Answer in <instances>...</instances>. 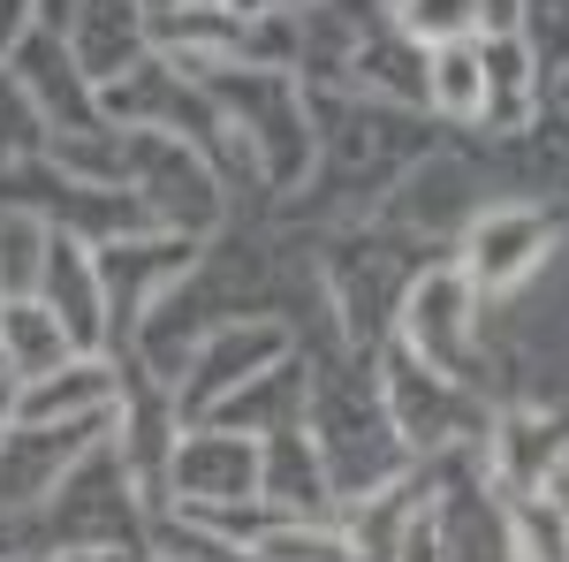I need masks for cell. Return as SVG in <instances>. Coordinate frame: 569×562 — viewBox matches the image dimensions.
I'll use <instances>...</instances> for the list:
<instances>
[{"instance_id":"5","label":"cell","mask_w":569,"mask_h":562,"mask_svg":"<svg viewBox=\"0 0 569 562\" xmlns=\"http://www.w3.org/2000/svg\"><path fill=\"white\" fill-rule=\"evenodd\" d=\"M426 85H433V107H440V115L471 122V115H486V53H479V46H463V39L433 46Z\"/></svg>"},{"instance_id":"6","label":"cell","mask_w":569,"mask_h":562,"mask_svg":"<svg viewBox=\"0 0 569 562\" xmlns=\"http://www.w3.org/2000/svg\"><path fill=\"white\" fill-rule=\"evenodd\" d=\"M479 16H486V0H402L395 8V23L426 46H448V39H463V31H479Z\"/></svg>"},{"instance_id":"1","label":"cell","mask_w":569,"mask_h":562,"mask_svg":"<svg viewBox=\"0 0 569 562\" xmlns=\"http://www.w3.org/2000/svg\"><path fill=\"white\" fill-rule=\"evenodd\" d=\"M471 274H448V266H433L418 289H410V304H402V335H410V349L433 365V373H463V357H471Z\"/></svg>"},{"instance_id":"11","label":"cell","mask_w":569,"mask_h":562,"mask_svg":"<svg viewBox=\"0 0 569 562\" xmlns=\"http://www.w3.org/2000/svg\"><path fill=\"white\" fill-rule=\"evenodd\" d=\"M0 411H16V403H8V388H0Z\"/></svg>"},{"instance_id":"3","label":"cell","mask_w":569,"mask_h":562,"mask_svg":"<svg viewBox=\"0 0 569 562\" xmlns=\"http://www.w3.org/2000/svg\"><path fill=\"white\" fill-rule=\"evenodd\" d=\"M0 349H8V365H16L23 381H53V373L77 357V335H69V319H61L53 304L8 297V312H0Z\"/></svg>"},{"instance_id":"10","label":"cell","mask_w":569,"mask_h":562,"mask_svg":"<svg viewBox=\"0 0 569 562\" xmlns=\"http://www.w3.org/2000/svg\"><path fill=\"white\" fill-rule=\"evenodd\" d=\"M531 46L539 61H569V0H531Z\"/></svg>"},{"instance_id":"9","label":"cell","mask_w":569,"mask_h":562,"mask_svg":"<svg viewBox=\"0 0 569 562\" xmlns=\"http://www.w3.org/2000/svg\"><path fill=\"white\" fill-rule=\"evenodd\" d=\"M251 555H259V562H350V548H342L335 532H305V524H289V532H266Z\"/></svg>"},{"instance_id":"2","label":"cell","mask_w":569,"mask_h":562,"mask_svg":"<svg viewBox=\"0 0 569 562\" xmlns=\"http://www.w3.org/2000/svg\"><path fill=\"white\" fill-rule=\"evenodd\" d=\"M547 244H555V220L539 206H493L471 228V282L493 289V297H509L517 282H531V266L547 259Z\"/></svg>"},{"instance_id":"7","label":"cell","mask_w":569,"mask_h":562,"mask_svg":"<svg viewBox=\"0 0 569 562\" xmlns=\"http://www.w3.org/2000/svg\"><path fill=\"white\" fill-rule=\"evenodd\" d=\"M517 562H569V510L517 502Z\"/></svg>"},{"instance_id":"12","label":"cell","mask_w":569,"mask_h":562,"mask_svg":"<svg viewBox=\"0 0 569 562\" xmlns=\"http://www.w3.org/2000/svg\"><path fill=\"white\" fill-rule=\"evenodd\" d=\"M562 510H569V479H562Z\"/></svg>"},{"instance_id":"4","label":"cell","mask_w":569,"mask_h":562,"mask_svg":"<svg viewBox=\"0 0 569 562\" xmlns=\"http://www.w3.org/2000/svg\"><path fill=\"white\" fill-rule=\"evenodd\" d=\"M176 486L190 502H236L259 486V448L236 441V433H213V441H182L176 456Z\"/></svg>"},{"instance_id":"8","label":"cell","mask_w":569,"mask_h":562,"mask_svg":"<svg viewBox=\"0 0 569 562\" xmlns=\"http://www.w3.org/2000/svg\"><path fill=\"white\" fill-rule=\"evenodd\" d=\"M46 252H53V244L39 236V220H8V236H0V289H8V297H31Z\"/></svg>"}]
</instances>
